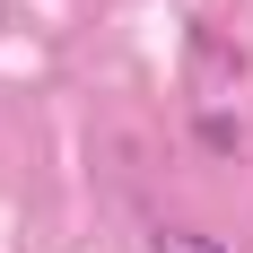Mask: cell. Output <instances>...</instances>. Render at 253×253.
Listing matches in <instances>:
<instances>
[{"label":"cell","mask_w":253,"mask_h":253,"mask_svg":"<svg viewBox=\"0 0 253 253\" xmlns=\"http://www.w3.org/2000/svg\"><path fill=\"white\" fill-rule=\"evenodd\" d=\"M149 253H227V245H218V236H201V227H157Z\"/></svg>","instance_id":"cell-1"}]
</instances>
